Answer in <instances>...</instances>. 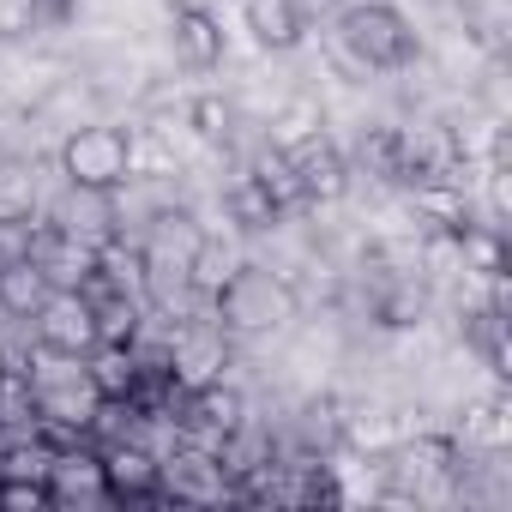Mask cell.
Listing matches in <instances>:
<instances>
[{"mask_svg":"<svg viewBox=\"0 0 512 512\" xmlns=\"http://www.w3.org/2000/svg\"><path fill=\"white\" fill-rule=\"evenodd\" d=\"M7 374H13V362H7V350H0V386H7Z\"/></svg>","mask_w":512,"mask_h":512,"instance_id":"20","label":"cell"},{"mask_svg":"<svg viewBox=\"0 0 512 512\" xmlns=\"http://www.w3.org/2000/svg\"><path fill=\"white\" fill-rule=\"evenodd\" d=\"M139 350L133 344H91L85 350V368H91V380H97V392L103 398H127L133 392V380H139Z\"/></svg>","mask_w":512,"mask_h":512,"instance_id":"15","label":"cell"},{"mask_svg":"<svg viewBox=\"0 0 512 512\" xmlns=\"http://www.w3.org/2000/svg\"><path fill=\"white\" fill-rule=\"evenodd\" d=\"M25 253L43 266V278L55 290H79L91 272H97V241L61 229L55 217H31V235H25Z\"/></svg>","mask_w":512,"mask_h":512,"instance_id":"10","label":"cell"},{"mask_svg":"<svg viewBox=\"0 0 512 512\" xmlns=\"http://www.w3.org/2000/svg\"><path fill=\"white\" fill-rule=\"evenodd\" d=\"M163 362H169L175 386L193 392V386H211V380L235 374V368H241V344H235V338L211 320V308H205V314H187V320L169 326V338H163Z\"/></svg>","mask_w":512,"mask_h":512,"instance_id":"5","label":"cell"},{"mask_svg":"<svg viewBox=\"0 0 512 512\" xmlns=\"http://www.w3.org/2000/svg\"><path fill=\"white\" fill-rule=\"evenodd\" d=\"M302 7H308V19H314V13H332V0H302Z\"/></svg>","mask_w":512,"mask_h":512,"instance_id":"19","label":"cell"},{"mask_svg":"<svg viewBox=\"0 0 512 512\" xmlns=\"http://www.w3.org/2000/svg\"><path fill=\"white\" fill-rule=\"evenodd\" d=\"M211 320L241 344V350H260V344H278L296 320H302V302H296V284L266 266V260H247L211 290Z\"/></svg>","mask_w":512,"mask_h":512,"instance_id":"1","label":"cell"},{"mask_svg":"<svg viewBox=\"0 0 512 512\" xmlns=\"http://www.w3.org/2000/svg\"><path fill=\"white\" fill-rule=\"evenodd\" d=\"M49 157H55V169H61L67 187L115 193V187L133 181V169H127V121L121 115H91V121L67 127Z\"/></svg>","mask_w":512,"mask_h":512,"instance_id":"3","label":"cell"},{"mask_svg":"<svg viewBox=\"0 0 512 512\" xmlns=\"http://www.w3.org/2000/svg\"><path fill=\"white\" fill-rule=\"evenodd\" d=\"M19 374H25V386H31V404H37L43 434H49L55 446H61V440H85V428H91V416H97V404H103V392H97L85 356L49 350V344L31 338V350L19 356Z\"/></svg>","mask_w":512,"mask_h":512,"instance_id":"2","label":"cell"},{"mask_svg":"<svg viewBox=\"0 0 512 512\" xmlns=\"http://www.w3.org/2000/svg\"><path fill=\"white\" fill-rule=\"evenodd\" d=\"M55 284L43 278V266L31 260V253L19 247V253H7L0 260V302H7V314H19V320H31L37 308H43V296H49Z\"/></svg>","mask_w":512,"mask_h":512,"instance_id":"14","label":"cell"},{"mask_svg":"<svg viewBox=\"0 0 512 512\" xmlns=\"http://www.w3.org/2000/svg\"><path fill=\"white\" fill-rule=\"evenodd\" d=\"M452 235H458V266H464V278H500L506 272V223L470 217Z\"/></svg>","mask_w":512,"mask_h":512,"instance_id":"13","label":"cell"},{"mask_svg":"<svg viewBox=\"0 0 512 512\" xmlns=\"http://www.w3.org/2000/svg\"><path fill=\"white\" fill-rule=\"evenodd\" d=\"M31 37H49L37 0H0V49H7V43H31Z\"/></svg>","mask_w":512,"mask_h":512,"instance_id":"16","label":"cell"},{"mask_svg":"<svg viewBox=\"0 0 512 512\" xmlns=\"http://www.w3.org/2000/svg\"><path fill=\"white\" fill-rule=\"evenodd\" d=\"M284 157H290V169H296V193H302L308 211H344V205H350L356 175H350V157H344L338 133H314V139L290 145Z\"/></svg>","mask_w":512,"mask_h":512,"instance_id":"6","label":"cell"},{"mask_svg":"<svg viewBox=\"0 0 512 512\" xmlns=\"http://www.w3.org/2000/svg\"><path fill=\"white\" fill-rule=\"evenodd\" d=\"M43 482H49V506H67V512L115 506V500H109V482H103V452H97L91 440H61Z\"/></svg>","mask_w":512,"mask_h":512,"instance_id":"8","label":"cell"},{"mask_svg":"<svg viewBox=\"0 0 512 512\" xmlns=\"http://www.w3.org/2000/svg\"><path fill=\"white\" fill-rule=\"evenodd\" d=\"M157 43H163V61L187 79H211L229 67V31H223L217 7H199V0H169Z\"/></svg>","mask_w":512,"mask_h":512,"instance_id":"4","label":"cell"},{"mask_svg":"<svg viewBox=\"0 0 512 512\" xmlns=\"http://www.w3.org/2000/svg\"><path fill=\"white\" fill-rule=\"evenodd\" d=\"M229 494H235V482L217 452L187 446V440L163 446V500L169 506H223Z\"/></svg>","mask_w":512,"mask_h":512,"instance_id":"7","label":"cell"},{"mask_svg":"<svg viewBox=\"0 0 512 512\" xmlns=\"http://www.w3.org/2000/svg\"><path fill=\"white\" fill-rule=\"evenodd\" d=\"M0 506L7 512H37V506H49V482H0Z\"/></svg>","mask_w":512,"mask_h":512,"instance_id":"17","label":"cell"},{"mask_svg":"<svg viewBox=\"0 0 512 512\" xmlns=\"http://www.w3.org/2000/svg\"><path fill=\"white\" fill-rule=\"evenodd\" d=\"M19 326H25V320H19V314H7V302H0V344H7V338H13Z\"/></svg>","mask_w":512,"mask_h":512,"instance_id":"18","label":"cell"},{"mask_svg":"<svg viewBox=\"0 0 512 512\" xmlns=\"http://www.w3.org/2000/svg\"><path fill=\"white\" fill-rule=\"evenodd\" d=\"M25 326H31V338L49 344V350L85 356V350L97 344V314H91V296H85V290H49L43 308H37Z\"/></svg>","mask_w":512,"mask_h":512,"instance_id":"12","label":"cell"},{"mask_svg":"<svg viewBox=\"0 0 512 512\" xmlns=\"http://www.w3.org/2000/svg\"><path fill=\"white\" fill-rule=\"evenodd\" d=\"M103 452V482L115 506H157L163 500V452L145 440H109Z\"/></svg>","mask_w":512,"mask_h":512,"instance_id":"9","label":"cell"},{"mask_svg":"<svg viewBox=\"0 0 512 512\" xmlns=\"http://www.w3.org/2000/svg\"><path fill=\"white\" fill-rule=\"evenodd\" d=\"M241 31L260 55H302L308 49V7L302 0H235Z\"/></svg>","mask_w":512,"mask_h":512,"instance_id":"11","label":"cell"}]
</instances>
